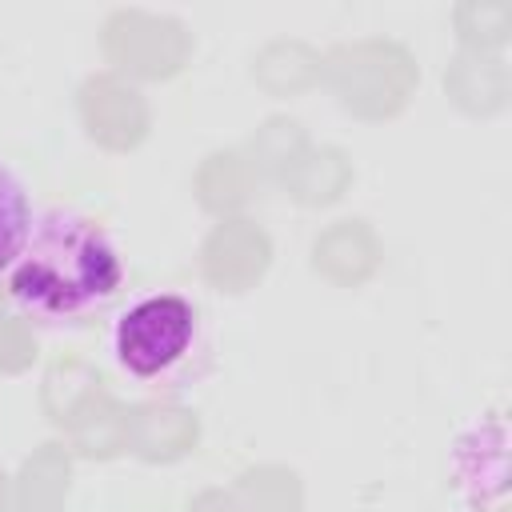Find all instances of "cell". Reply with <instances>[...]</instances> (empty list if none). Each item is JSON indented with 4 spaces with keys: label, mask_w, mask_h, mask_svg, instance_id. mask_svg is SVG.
Masks as SVG:
<instances>
[{
    "label": "cell",
    "mask_w": 512,
    "mask_h": 512,
    "mask_svg": "<svg viewBox=\"0 0 512 512\" xmlns=\"http://www.w3.org/2000/svg\"><path fill=\"white\" fill-rule=\"evenodd\" d=\"M124 288V252L88 212L52 204L36 212L8 268L12 304L44 328H76L108 312Z\"/></svg>",
    "instance_id": "cell-1"
},
{
    "label": "cell",
    "mask_w": 512,
    "mask_h": 512,
    "mask_svg": "<svg viewBox=\"0 0 512 512\" xmlns=\"http://www.w3.org/2000/svg\"><path fill=\"white\" fill-rule=\"evenodd\" d=\"M204 344L200 308L180 292H152L112 320V356L140 384L176 380Z\"/></svg>",
    "instance_id": "cell-2"
},
{
    "label": "cell",
    "mask_w": 512,
    "mask_h": 512,
    "mask_svg": "<svg viewBox=\"0 0 512 512\" xmlns=\"http://www.w3.org/2000/svg\"><path fill=\"white\" fill-rule=\"evenodd\" d=\"M32 220H36V212H32V196H28L24 180L16 176V168L8 160H0V272H8L12 260L20 256Z\"/></svg>",
    "instance_id": "cell-3"
}]
</instances>
